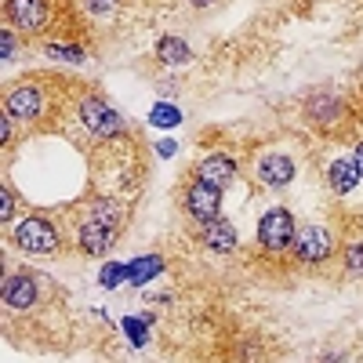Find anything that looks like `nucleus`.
Here are the masks:
<instances>
[{"mask_svg":"<svg viewBox=\"0 0 363 363\" xmlns=\"http://www.w3.org/2000/svg\"><path fill=\"white\" fill-rule=\"evenodd\" d=\"M77 124L87 131V138H95V142H109V138H116V135L128 131L124 120L116 116V109L106 106V102L95 99V95H87V99L77 106Z\"/></svg>","mask_w":363,"mask_h":363,"instance_id":"1","label":"nucleus"},{"mask_svg":"<svg viewBox=\"0 0 363 363\" xmlns=\"http://www.w3.org/2000/svg\"><path fill=\"white\" fill-rule=\"evenodd\" d=\"M116 233H120V225H113V222H106V218H99V215H87V218L77 225V244H80L84 255L102 258V255L113 251Z\"/></svg>","mask_w":363,"mask_h":363,"instance_id":"2","label":"nucleus"},{"mask_svg":"<svg viewBox=\"0 0 363 363\" xmlns=\"http://www.w3.org/2000/svg\"><path fill=\"white\" fill-rule=\"evenodd\" d=\"M294 233H298V229H294L291 211L272 207V211H265L262 222H258V244H262L265 251H284V247H291Z\"/></svg>","mask_w":363,"mask_h":363,"instance_id":"3","label":"nucleus"},{"mask_svg":"<svg viewBox=\"0 0 363 363\" xmlns=\"http://www.w3.org/2000/svg\"><path fill=\"white\" fill-rule=\"evenodd\" d=\"M44 287H48V280L33 277V272H15V277L4 280V306L15 309V313L33 309L37 301L44 298Z\"/></svg>","mask_w":363,"mask_h":363,"instance_id":"4","label":"nucleus"},{"mask_svg":"<svg viewBox=\"0 0 363 363\" xmlns=\"http://www.w3.org/2000/svg\"><path fill=\"white\" fill-rule=\"evenodd\" d=\"M11 236H15V244L29 255H51L58 247V233L48 218H26V222L15 225Z\"/></svg>","mask_w":363,"mask_h":363,"instance_id":"5","label":"nucleus"},{"mask_svg":"<svg viewBox=\"0 0 363 363\" xmlns=\"http://www.w3.org/2000/svg\"><path fill=\"white\" fill-rule=\"evenodd\" d=\"M330 251H335V236H330V229L309 225V229L294 233V255H298V262L316 265V262H327Z\"/></svg>","mask_w":363,"mask_h":363,"instance_id":"6","label":"nucleus"},{"mask_svg":"<svg viewBox=\"0 0 363 363\" xmlns=\"http://www.w3.org/2000/svg\"><path fill=\"white\" fill-rule=\"evenodd\" d=\"M218 207H222V189L203 182V178H196L189 186V193H186V211L196 222H211V218H218Z\"/></svg>","mask_w":363,"mask_h":363,"instance_id":"7","label":"nucleus"},{"mask_svg":"<svg viewBox=\"0 0 363 363\" xmlns=\"http://www.w3.org/2000/svg\"><path fill=\"white\" fill-rule=\"evenodd\" d=\"M8 116H18V120H37L40 113H44V91L37 87V84H15L11 91H8Z\"/></svg>","mask_w":363,"mask_h":363,"instance_id":"8","label":"nucleus"},{"mask_svg":"<svg viewBox=\"0 0 363 363\" xmlns=\"http://www.w3.org/2000/svg\"><path fill=\"white\" fill-rule=\"evenodd\" d=\"M8 15L15 18V26L29 29V33H40L51 22V0H8Z\"/></svg>","mask_w":363,"mask_h":363,"instance_id":"9","label":"nucleus"},{"mask_svg":"<svg viewBox=\"0 0 363 363\" xmlns=\"http://www.w3.org/2000/svg\"><path fill=\"white\" fill-rule=\"evenodd\" d=\"M258 182L262 186H287V182L294 178V164L284 157V153H265L255 167Z\"/></svg>","mask_w":363,"mask_h":363,"instance_id":"10","label":"nucleus"},{"mask_svg":"<svg viewBox=\"0 0 363 363\" xmlns=\"http://www.w3.org/2000/svg\"><path fill=\"white\" fill-rule=\"evenodd\" d=\"M196 178H203V182H211V186L225 189L229 182L236 178V164H233L225 153H211V157H203V160H200V167H196Z\"/></svg>","mask_w":363,"mask_h":363,"instance_id":"11","label":"nucleus"},{"mask_svg":"<svg viewBox=\"0 0 363 363\" xmlns=\"http://www.w3.org/2000/svg\"><path fill=\"white\" fill-rule=\"evenodd\" d=\"M203 244L215 251V255H229L233 247H236V229L218 215V218H211V222H203Z\"/></svg>","mask_w":363,"mask_h":363,"instance_id":"12","label":"nucleus"},{"mask_svg":"<svg viewBox=\"0 0 363 363\" xmlns=\"http://www.w3.org/2000/svg\"><path fill=\"white\" fill-rule=\"evenodd\" d=\"M327 182H330V189H335L338 196L352 193V189L359 186V167H356V160H352V157L335 160V164H330V171H327Z\"/></svg>","mask_w":363,"mask_h":363,"instance_id":"13","label":"nucleus"},{"mask_svg":"<svg viewBox=\"0 0 363 363\" xmlns=\"http://www.w3.org/2000/svg\"><path fill=\"white\" fill-rule=\"evenodd\" d=\"M157 272H160V258H157V255L135 258V262L128 265V284H131V287H142L149 277H157Z\"/></svg>","mask_w":363,"mask_h":363,"instance_id":"14","label":"nucleus"},{"mask_svg":"<svg viewBox=\"0 0 363 363\" xmlns=\"http://www.w3.org/2000/svg\"><path fill=\"white\" fill-rule=\"evenodd\" d=\"M157 55H160V62H167V66H182V62H189V58H193L189 44H182V40H174V37H164V40L157 44Z\"/></svg>","mask_w":363,"mask_h":363,"instance_id":"15","label":"nucleus"},{"mask_svg":"<svg viewBox=\"0 0 363 363\" xmlns=\"http://www.w3.org/2000/svg\"><path fill=\"white\" fill-rule=\"evenodd\" d=\"M124 280H128V265H124V262H106V265H102V272H99V284H102L106 291L120 287Z\"/></svg>","mask_w":363,"mask_h":363,"instance_id":"16","label":"nucleus"},{"mask_svg":"<svg viewBox=\"0 0 363 363\" xmlns=\"http://www.w3.org/2000/svg\"><path fill=\"white\" fill-rule=\"evenodd\" d=\"M145 323H149L145 316H128V320H124V330H128V338H131V345H135V349H142V345L149 342Z\"/></svg>","mask_w":363,"mask_h":363,"instance_id":"17","label":"nucleus"},{"mask_svg":"<svg viewBox=\"0 0 363 363\" xmlns=\"http://www.w3.org/2000/svg\"><path fill=\"white\" fill-rule=\"evenodd\" d=\"M345 269L352 272V277H363V240H352V244L345 247Z\"/></svg>","mask_w":363,"mask_h":363,"instance_id":"18","label":"nucleus"},{"mask_svg":"<svg viewBox=\"0 0 363 363\" xmlns=\"http://www.w3.org/2000/svg\"><path fill=\"white\" fill-rule=\"evenodd\" d=\"M149 120H153L157 128H174L178 120H182V113H178L174 106H153V113H149Z\"/></svg>","mask_w":363,"mask_h":363,"instance_id":"19","label":"nucleus"},{"mask_svg":"<svg viewBox=\"0 0 363 363\" xmlns=\"http://www.w3.org/2000/svg\"><path fill=\"white\" fill-rule=\"evenodd\" d=\"M80 4H84L91 15H99V18H102V15H113V11L120 8V0H80Z\"/></svg>","mask_w":363,"mask_h":363,"instance_id":"20","label":"nucleus"},{"mask_svg":"<svg viewBox=\"0 0 363 363\" xmlns=\"http://www.w3.org/2000/svg\"><path fill=\"white\" fill-rule=\"evenodd\" d=\"M51 55H55V58H69V62H80V48H58V44H55Z\"/></svg>","mask_w":363,"mask_h":363,"instance_id":"21","label":"nucleus"},{"mask_svg":"<svg viewBox=\"0 0 363 363\" xmlns=\"http://www.w3.org/2000/svg\"><path fill=\"white\" fill-rule=\"evenodd\" d=\"M0 48H4V58L11 62V58H15V40H11V29H4V33H0Z\"/></svg>","mask_w":363,"mask_h":363,"instance_id":"22","label":"nucleus"},{"mask_svg":"<svg viewBox=\"0 0 363 363\" xmlns=\"http://www.w3.org/2000/svg\"><path fill=\"white\" fill-rule=\"evenodd\" d=\"M11 203H15V200H11V193L4 189V193H0V218H4V222L11 218Z\"/></svg>","mask_w":363,"mask_h":363,"instance_id":"23","label":"nucleus"},{"mask_svg":"<svg viewBox=\"0 0 363 363\" xmlns=\"http://www.w3.org/2000/svg\"><path fill=\"white\" fill-rule=\"evenodd\" d=\"M0 138H4V142H11V116H4V120H0Z\"/></svg>","mask_w":363,"mask_h":363,"instance_id":"24","label":"nucleus"},{"mask_svg":"<svg viewBox=\"0 0 363 363\" xmlns=\"http://www.w3.org/2000/svg\"><path fill=\"white\" fill-rule=\"evenodd\" d=\"M352 160H356V167H359V178H363V142L356 145V153H352Z\"/></svg>","mask_w":363,"mask_h":363,"instance_id":"25","label":"nucleus"},{"mask_svg":"<svg viewBox=\"0 0 363 363\" xmlns=\"http://www.w3.org/2000/svg\"><path fill=\"white\" fill-rule=\"evenodd\" d=\"M160 157H174V142H160Z\"/></svg>","mask_w":363,"mask_h":363,"instance_id":"26","label":"nucleus"},{"mask_svg":"<svg viewBox=\"0 0 363 363\" xmlns=\"http://www.w3.org/2000/svg\"><path fill=\"white\" fill-rule=\"evenodd\" d=\"M193 4H196V8H207V4H211V0H193Z\"/></svg>","mask_w":363,"mask_h":363,"instance_id":"27","label":"nucleus"}]
</instances>
